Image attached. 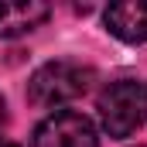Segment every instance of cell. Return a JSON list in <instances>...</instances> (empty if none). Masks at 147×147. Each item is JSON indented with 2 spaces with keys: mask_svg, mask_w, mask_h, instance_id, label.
<instances>
[{
  "mask_svg": "<svg viewBox=\"0 0 147 147\" xmlns=\"http://www.w3.org/2000/svg\"><path fill=\"white\" fill-rule=\"evenodd\" d=\"M51 14L48 3L41 0H0V38H17L45 24Z\"/></svg>",
  "mask_w": 147,
  "mask_h": 147,
  "instance_id": "4",
  "label": "cell"
},
{
  "mask_svg": "<svg viewBox=\"0 0 147 147\" xmlns=\"http://www.w3.org/2000/svg\"><path fill=\"white\" fill-rule=\"evenodd\" d=\"M34 147H99L96 127L89 116L75 110H55L34 130Z\"/></svg>",
  "mask_w": 147,
  "mask_h": 147,
  "instance_id": "3",
  "label": "cell"
},
{
  "mask_svg": "<svg viewBox=\"0 0 147 147\" xmlns=\"http://www.w3.org/2000/svg\"><path fill=\"white\" fill-rule=\"evenodd\" d=\"M110 34H116L120 41L140 45L147 41V3H113L103 14Z\"/></svg>",
  "mask_w": 147,
  "mask_h": 147,
  "instance_id": "5",
  "label": "cell"
},
{
  "mask_svg": "<svg viewBox=\"0 0 147 147\" xmlns=\"http://www.w3.org/2000/svg\"><path fill=\"white\" fill-rule=\"evenodd\" d=\"M0 147H17V144H0Z\"/></svg>",
  "mask_w": 147,
  "mask_h": 147,
  "instance_id": "7",
  "label": "cell"
},
{
  "mask_svg": "<svg viewBox=\"0 0 147 147\" xmlns=\"http://www.w3.org/2000/svg\"><path fill=\"white\" fill-rule=\"evenodd\" d=\"M96 106H99L103 130L110 137H116V140H123L147 120V82H137V79L110 82L99 92Z\"/></svg>",
  "mask_w": 147,
  "mask_h": 147,
  "instance_id": "1",
  "label": "cell"
},
{
  "mask_svg": "<svg viewBox=\"0 0 147 147\" xmlns=\"http://www.w3.org/2000/svg\"><path fill=\"white\" fill-rule=\"evenodd\" d=\"M92 82V72L75 65V62H48L41 65L31 82H28V99L41 106V110H51V106H62V103H72L79 99Z\"/></svg>",
  "mask_w": 147,
  "mask_h": 147,
  "instance_id": "2",
  "label": "cell"
},
{
  "mask_svg": "<svg viewBox=\"0 0 147 147\" xmlns=\"http://www.w3.org/2000/svg\"><path fill=\"white\" fill-rule=\"evenodd\" d=\"M3 123H7V106H3V99H0V130H3Z\"/></svg>",
  "mask_w": 147,
  "mask_h": 147,
  "instance_id": "6",
  "label": "cell"
}]
</instances>
